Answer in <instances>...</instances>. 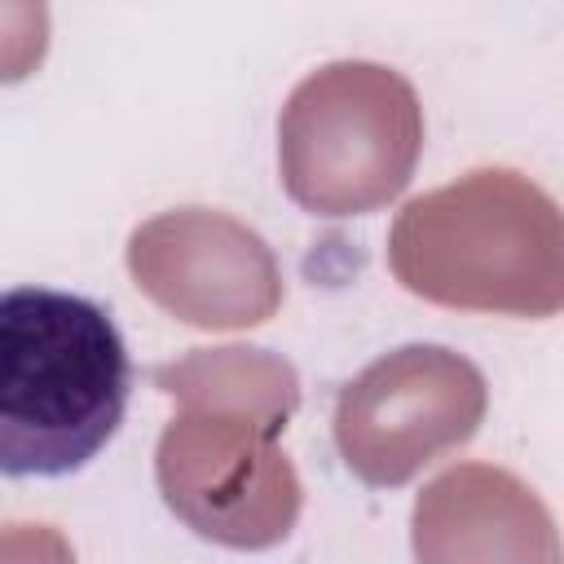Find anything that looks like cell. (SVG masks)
<instances>
[{"label": "cell", "mask_w": 564, "mask_h": 564, "mask_svg": "<svg viewBox=\"0 0 564 564\" xmlns=\"http://www.w3.org/2000/svg\"><path fill=\"white\" fill-rule=\"evenodd\" d=\"M423 154L414 84L379 62H330L304 75L278 119V172L295 207L313 216H366L388 207Z\"/></svg>", "instance_id": "4"}, {"label": "cell", "mask_w": 564, "mask_h": 564, "mask_svg": "<svg viewBox=\"0 0 564 564\" xmlns=\"http://www.w3.org/2000/svg\"><path fill=\"white\" fill-rule=\"evenodd\" d=\"M485 410L489 388L467 357L441 344H405L339 388L335 449L361 485L397 489L467 445Z\"/></svg>", "instance_id": "5"}, {"label": "cell", "mask_w": 564, "mask_h": 564, "mask_svg": "<svg viewBox=\"0 0 564 564\" xmlns=\"http://www.w3.org/2000/svg\"><path fill=\"white\" fill-rule=\"evenodd\" d=\"M414 555L454 560H560L546 502L507 467L458 463L441 471L414 502Z\"/></svg>", "instance_id": "7"}, {"label": "cell", "mask_w": 564, "mask_h": 564, "mask_svg": "<svg viewBox=\"0 0 564 564\" xmlns=\"http://www.w3.org/2000/svg\"><path fill=\"white\" fill-rule=\"evenodd\" d=\"M128 273L141 295L198 330L264 326L286 295L269 242L216 207H176L137 225Z\"/></svg>", "instance_id": "6"}, {"label": "cell", "mask_w": 564, "mask_h": 564, "mask_svg": "<svg viewBox=\"0 0 564 564\" xmlns=\"http://www.w3.org/2000/svg\"><path fill=\"white\" fill-rule=\"evenodd\" d=\"M388 269L410 295L441 308L555 317L564 308V220L533 176L471 167L397 212Z\"/></svg>", "instance_id": "2"}, {"label": "cell", "mask_w": 564, "mask_h": 564, "mask_svg": "<svg viewBox=\"0 0 564 564\" xmlns=\"http://www.w3.org/2000/svg\"><path fill=\"white\" fill-rule=\"evenodd\" d=\"M132 361L110 313L70 291H0V476H70L119 432Z\"/></svg>", "instance_id": "3"}, {"label": "cell", "mask_w": 564, "mask_h": 564, "mask_svg": "<svg viewBox=\"0 0 564 564\" xmlns=\"http://www.w3.org/2000/svg\"><path fill=\"white\" fill-rule=\"evenodd\" d=\"M176 401L154 449L167 511L207 542L234 551L278 546L304 507V485L282 449L300 410V375L269 348H194L154 370Z\"/></svg>", "instance_id": "1"}, {"label": "cell", "mask_w": 564, "mask_h": 564, "mask_svg": "<svg viewBox=\"0 0 564 564\" xmlns=\"http://www.w3.org/2000/svg\"><path fill=\"white\" fill-rule=\"evenodd\" d=\"M48 53V4L0 0V84H22L44 66Z\"/></svg>", "instance_id": "8"}]
</instances>
